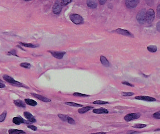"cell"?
I'll return each instance as SVG.
<instances>
[{"mask_svg":"<svg viewBox=\"0 0 160 134\" xmlns=\"http://www.w3.org/2000/svg\"><path fill=\"white\" fill-rule=\"evenodd\" d=\"M69 18L73 23L76 24V25H79V24H82L84 22V19L82 17L78 14H71L69 16Z\"/></svg>","mask_w":160,"mask_h":134,"instance_id":"cell-1","label":"cell"},{"mask_svg":"<svg viewBox=\"0 0 160 134\" xmlns=\"http://www.w3.org/2000/svg\"><path fill=\"white\" fill-rule=\"evenodd\" d=\"M146 10L145 9H142L137 14L136 18L137 21L141 24H143L146 21Z\"/></svg>","mask_w":160,"mask_h":134,"instance_id":"cell-2","label":"cell"},{"mask_svg":"<svg viewBox=\"0 0 160 134\" xmlns=\"http://www.w3.org/2000/svg\"><path fill=\"white\" fill-rule=\"evenodd\" d=\"M3 78L6 81V82L9 83L11 84H13V85L14 84L15 85H16V86H24L22 83L18 82V81H16L14 79H13L12 77H11L10 76L4 75L3 76Z\"/></svg>","mask_w":160,"mask_h":134,"instance_id":"cell-3","label":"cell"},{"mask_svg":"<svg viewBox=\"0 0 160 134\" xmlns=\"http://www.w3.org/2000/svg\"><path fill=\"white\" fill-rule=\"evenodd\" d=\"M155 14L154 11L150 9L147 11L146 13V22L148 24H151L153 22L155 19Z\"/></svg>","mask_w":160,"mask_h":134,"instance_id":"cell-4","label":"cell"},{"mask_svg":"<svg viewBox=\"0 0 160 134\" xmlns=\"http://www.w3.org/2000/svg\"><path fill=\"white\" fill-rule=\"evenodd\" d=\"M62 4H61V1H56L53 5L52 7V11L53 13L58 15L60 13V12L62 10Z\"/></svg>","mask_w":160,"mask_h":134,"instance_id":"cell-5","label":"cell"},{"mask_svg":"<svg viewBox=\"0 0 160 134\" xmlns=\"http://www.w3.org/2000/svg\"><path fill=\"white\" fill-rule=\"evenodd\" d=\"M140 116L141 114L139 113H130L125 116L124 119L125 121L129 122L131 120L138 119Z\"/></svg>","mask_w":160,"mask_h":134,"instance_id":"cell-6","label":"cell"},{"mask_svg":"<svg viewBox=\"0 0 160 134\" xmlns=\"http://www.w3.org/2000/svg\"><path fill=\"white\" fill-rule=\"evenodd\" d=\"M112 32H115V33H117L119 34L122 35H124V36H129V37H134V35L132 33H130V31L126 30L121 29V28H118V29H117L116 30H114L112 31Z\"/></svg>","mask_w":160,"mask_h":134,"instance_id":"cell-7","label":"cell"},{"mask_svg":"<svg viewBox=\"0 0 160 134\" xmlns=\"http://www.w3.org/2000/svg\"><path fill=\"white\" fill-rule=\"evenodd\" d=\"M48 52L54 56V58L58 59H61L63 58L64 55L66 54V52L65 51H48Z\"/></svg>","mask_w":160,"mask_h":134,"instance_id":"cell-8","label":"cell"},{"mask_svg":"<svg viewBox=\"0 0 160 134\" xmlns=\"http://www.w3.org/2000/svg\"><path fill=\"white\" fill-rule=\"evenodd\" d=\"M13 123L17 125H19L21 124H30L31 123L28 120H25L22 117H14L13 119Z\"/></svg>","mask_w":160,"mask_h":134,"instance_id":"cell-9","label":"cell"},{"mask_svg":"<svg viewBox=\"0 0 160 134\" xmlns=\"http://www.w3.org/2000/svg\"><path fill=\"white\" fill-rule=\"evenodd\" d=\"M139 1L138 0H131V1H125V5L129 8H136L138 4Z\"/></svg>","mask_w":160,"mask_h":134,"instance_id":"cell-10","label":"cell"},{"mask_svg":"<svg viewBox=\"0 0 160 134\" xmlns=\"http://www.w3.org/2000/svg\"><path fill=\"white\" fill-rule=\"evenodd\" d=\"M134 98L138 100L149 101V102H152V101H155L156 100V99L154 97L149 96H137L134 97Z\"/></svg>","mask_w":160,"mask_h":134,"instance_id":"cell-11","label":"cell"},{"mask_svg":"<svg viewBox=\"0 0 160 134\" xmlns=\"http://www.w3.org/2000/svg\"><path fill=\"white\" fill-rule=\"evenodd\" d=\"M24 116L28 120V121L31 123H35L36 121V120L35 119L34 116H33L31 113L28 111H25L24 112Z\"/></svg>","mask_w":160,"mask_h":134,"instance_id":"cell-12","label":"cell"},{"mask_svg":"<svg viewBox=\"0 0 160 134\" xmlns=\"http://www.w3.org/2000/svg\"><path fill=\"white\" fill-rule=\"evenodd\" d=\"M31 94L33 96H34V97H35V98H37L40 100L44 101V102H50V101H51V99H49V98H47V97L43 96L42 95L36 94V93H31Z\"/></svg>","mask_w":160,"mask_h":134,"instance_id":"cell-13","label":"cell"},{"mask_svg":"<svg viewBox=\"0 0 160 134\" xmlns=\"http://www.w3.org/2000/svg\"><path fill=\"white\" fill-rule=\"evenodd\" d=\"M93 112L96 114H107L108 113V111L104 108H99L93 109Z\"/></svg>","mask_w":160,"mask_h":134,"instance_id":"cell-14","label":"cell"},{"mask_svg":"<svg viewBox=\"0 0 160 134\" xmlns=\"http://www.w3.org/2000/svg\"><path fill=\"white\" fill-rule=\"evenodd\" d=\"M100 60L101 63L102 64V65H104V66L106 67H108L110 66V64L108 62V60L105 57V56L103 55L100 56Z\"/></svg>","mask_w":160,"mask_h":134,"instance_id":"cell-15","label":"cell"},{"mask_svg":"<svg viewBox=\"0 0 160 134\" xmlns=\"http://www.w3.org/2000/svg\"><path fill=\"white\" fill-rule=\"evenodd\" d=\"M14 103L16 105V106H17L18 107H23V108H25L26 107L25 103V102L21 100H20V99L14 100Z\"/></svg>","mask_w":160,"mask_h":134,"instance_id":"cell-16","label":"cell"},{"mask_svg":"<svg viewBox=\"0 0 160 134\" xmlns=\"http://www.w3.org/2000/svg\"><path fill=\"white\" fill-rule=\"evenodd\" d=\"M8 133L9 134H25L26 132L23 130L17 129H10L8 131Z\"/></svg>","mask_w":160,"mask_h":134,"instance_id":"cell-17","label":"cell"},{"mask_svg":"<svg viewBox=\"0 0 160 134\" xmlns=\"http://www.w3.org/2000/svg\"><path fill=\"white\" fill-rule=\"evenodd\" d=\"M25 102L26 104H27L29 105H30V106H35L37 104V102L34 100L31 99H25Z\"/></svg>","mask_w":160,"mask_h":134,"instance_id":"cell-18","label":"cell"},{"mask_svg":"<svg viewBox=\"0 0 160 134\" xmlns=\"http://www.w3.org/2000/svg\"><path fill=\"white\" fill-rule=\"evenodd\" d=\"M93 108V107L92 106H85L79 109L78 110V111L79 113H81V114H83V113H85V112L91 110V109H92Z\"/></svg>","mask_w":160,"mask_h":134,"instance_id":"cell-19","label":"cell"},{"mask_svg":"<svg viewBox=\"0 0 160 134\" xmlns=\"http://www.w3.org/2000/svg\"><path fill=\"white\" fill-rule=\"evenodd\" d=\"M86 3L87 6L92 9H95L97 6V3L94 1H87Z\"/></svg>","mask_w":160,"mask_h":134,"instance_id":"cell-20","label":"cell"},{"mask_svg":"<svg viewBox=\"0 0 160 134\" xmlns=\"http://www.w3.org/2000/svg\"><path fill=\"white\" fill-rule=\"evenodd\" d=\"M20 44H21V46L26 47H30V48H36L37 47H38L39 46L38 44H34L32 43H22L20 42Z\"/></svg>","mask_w":160,"mask_h":134,"instance_id":"cell-21","label":"cell"},{"mask_svg":"<svg viewBox=\"0 0 160 134\" xmlns=\"http://www.w3.org/2000/svg\"><path fill=\"white\" fill-rule=\"evenodd\" d=\"M65 104L67 105H69V106H74V107H82L83 106V105L78 104V103H76L73 102H65Z\"/></svg>","mask_w":160,"mask_h":134,"instance_id":"cell-22","label":"cell"},{"mask_svg":"<svg viewBox=\"0 0 160 134\" xmlns=\"http://www.w3.org/2000/svg\"><path fill=\"white\" fill-rule=\"evenodd\" d=\"M147 50L151 52H155L157 51V47L156 46H149L147 47Z\"/></svg>","mask_w":160,"mask_h":134,"instance_id":"cell-23","label":"cell"},{"mask_svg":"<svg viewBox=\"0 0 160 134\" xmlns=\"http://www.w3.org/2000/svg\"><path fill=\"white\" fill-rule=\"evenodd\" d=\"M68 116L67 115H65L63 114H58V116L63 121H67Z\"/></svg>","mask_w":160,"mask_h":134,"instance_id":"cell-24","label":"cell"},{"mask_svg":"<svg viewBox=\"0 0 160 134\" xmlns=\"http://www.w3.org/2000/svg\"><path fill=\"white\" fill-rule=\"evenodd\" d=\"M93 104H108V102L107 101H102V100H95L93 102Z\"/></svg>","mask_w":160,"mask_h":134,"instance_id":"cell-25","label":"cell"},{"mask_svg":"<svg viewBox=\"0 0 160 134\" xmlns=\"http://www.w3.org/2000/svg\"><path fill=\"white\" fill-rule=\"evenodd\" d=\"M147 125L145 124H138L134 125L133 126V128H137V129H142L146 127Z\"/></svg>","mask_w":160,"mask_h":134,"instance_id":"cell-26","label":"cell"},{"mask_svg":"<svg viewBox=\"0 0 160 134\" xmlns=\"http://www.w3.org/2000/svg\"><path fill=\"white\" fill-rule=\"evenodd\" d=\"M73 95L75 96H77V97H88V96H89V95L82 94V93H79V92L74 93L73 94Z\"/></svg>","mask_w":160,"mask_h":134,"instance_id":"cell-27","label":"cell"},{"mask_svg":"<svg viewBox=\"0 0 160 134\" xmlns=\"http://www.w3.org/2000/svg\"><path fill=\"white\" fill-rule=\"evenodd\" d=\"M20 66L26 69H30L31 67V65L28 63H22L20 64Z\"/></svg>","mask_w":160,"mask_h":134,"instance_id":"cell-28","label":"cell"},{"mask_svg":"<svg viewBox=\"0 0 160 134\" xmlns=\"http://www.w3.org/2000/svg\"><path fill=\"white\" fill-rule=\"evenodd\" d=\"M7 115V111H4L2 114L0 116V122H2L4 120H5L6 116Z\"/></svg>","mask_w":160,"mask_h":134,"instance_id":"cell-29","label":"cell"},{"mask_svg":"<svg viewBox=\"0 0 160 134\" xmlns=\"http://www.w3.org/2000/svg\"><path fill=\"white\" fill-rule=\"evenodd\" d=\"M72 1H71V0H62V1H61V4H62V6H66L69 3H70Z\"/></svg>","mask_w":160,"mask_h":134,"instance_id":"cell-30","label":"cell"},{"mask_svg":"<svg viewBox=\"0 0 160 134\" xmlns=\"http://www.w3.org/2000/svg\"><path fill=\"white\" fill-rule=\"evenodd\" d=\"M67 122L70 124H71V125H73V124H75V120H74L72 117H71L70 116H68V118H67Z\"/></svg>","mask_w":160,"mask_h":134,"instance_id":"cell-31","label":"cell"},{"mask_svg":"<svg viewBox=\"0 0 160 134\" xmlns=\"http://www.w3.org/2000/svg\"><path fill=\"white\" fill-rule=\"evenodd\" d=\"M8 54L9 55H12L16 56H18V55H17V51H16L15 50H11V51L8 52Z\"/></svg>","mask_w":160,"mask_h":134,"instance_id":"cell-32","label":"cell"},{"mask_svg":"<svg viewBox=\"0 0 160 134\" xmlns=\"http://www.w3.org/2000/svg\"><path fill=\"white\" fill-rule=\"evenodd\" d=\"M122 94L124 96H130L134 95V93L133 92H123L122 93Z\"/></svg>","mask_w":160,"mask_h":134,"instance_id":"cell-33","label":"cell"},{"mask_svg":"<svg viewBox=\"0 0 160 134\" xmlns=\"http://www.w3.org/2000/svg\"><path fill=\"white\" fill-rule=\"evenodd\" d=\"M153 116L155 119H160V111H159L158 112L154 113Z\"/></svg>","mask_w":160,"mask_h":134,"instance_id":"cell-34","label":"cell"},{"mask_svg":"<svg viewBox=\"0 0 160 134\" xmlns=\"http://www.w3.org/2000/svg\"><path fill=\"white\" fill-rule=\"evenodd\" d=\"M157 17L158 18H160V4L158 6L157 8Z\"/></svg>","mask_w":160,"mask_h":134,"instance_id":"cell-35","label":"cell"},{"mask_svg":"<svg viewBox=\"0 0 160 134\" xmlns=\"http://www.w3.org/2000/svg\"><path fill=\"white\" fill-rule=\"evenodd\" d=\"M27 127H28V128L30 129H32V130L34 131H37V128L35 126H34V125H27Z\"/></svg>","mask_w":160,"mask_h":134,"instance_id":"cell-36","label":"cell"},{"mask_svg":"<svg viewBox=\"0 0 160 134\" xmlns=\"http://www.w3.org/2000/svg\"><path fill=\"white\" fill-rule=\"evenodd\" d=\"M121 83L123 84H124L125 85H127V86H130V87H134V85L132 84H130V83H129L128 82H127V81H122V82H121Z\"/></svg>","mask_w":160,"mask_h":134,"instance_id":"cell-37","label":"cell"},{"mask_svg":"<svg viewBox=\"0 0 160 134\" xmlns=\"http://www.w3.org/2000/svg\"><path fill=\"white\" fill-rule=\"evenodd\" d=\"M5 87V83H4L1 80H0V88H4Z\"/></svg>","mask_w":160,"mask_h":134,"instance_id":"cell-38","label":"cell"},{"mask_svg":"<svg viewBox=\"0 0 160 134\" xmlns=\"http://www.w3.org/2000/svg\"><path fill=\"white\" fill-rule=\"evenodd\" d=\"M157 30L158 31H159V32H160V21H159L157 24Z\"/></svg>","mask_w":160,"mask_h":134,"instance_id":"cell-39","label":"cell"},{"mask_svg":"<svg viewBox=\"0 0 160 134\" xmlns=\"http://www.w3.org/2000/svg\"><path fill=\"white\" fill-rule=\"evenodd\" d=\"M139 133V132H136V131H129L127 134H138Z\"/></svg>","mask_w":160,"mask_h":134,"instance_id":"cell-40","label":"cell"},{"mask_svg":"<svg viewBox=\"0 0 160 134\" xmlns=\"http://www.w3.org/2000/svg\"><path fill=\"white\" fill-rule=\"evenodd\" d=\"M106 2V1H105V0H100V1H99V2L100 3V5H104V4H105V3Z\"/></svg>","mask_w":160,"mask_h":134,"instance_id":"cell-41","label":"cell"},{"mask_svg":"<svg viewBox=\"0 0 160 134\" xmlns=\"http://www.w3.org/2000/svg\"><path fill=\"white\" fill-rule=\"evenodd\" d=\"M90 134H106L105 132H98V133H91Z\"/></svg>","mask_w":160,"mask_h":134,"instance_id":"cell-42","label":"cell"}]
</instances>
